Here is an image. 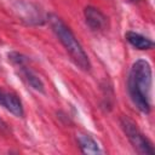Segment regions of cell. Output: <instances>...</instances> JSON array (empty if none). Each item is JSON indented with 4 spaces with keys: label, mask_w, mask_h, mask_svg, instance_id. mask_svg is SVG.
Wrapping results in <instances>:
<instances>
[{
    "label": "cell",
    "mask_w": 155,
    "mask_h": 155,
    "mask_svg": "<svg viewBox=\"0 0 155 155\" xmlns=\"http://www.w3.org/2000/svg\"><path fill=\"white\" fill-rule=\"evenodd\" d=\"M127 86L133 104L142 113L148 114L150 111L151 67L145 59H138L132 64Z\"/></svg>",
    "instance_id": "cell-1"
},
{
    "label": "cell",
    "mask_w": 155,
    "mask_h": 155,
    "mask_svg": "<svg viewBox=\"0 0 155 155\" xmlns=\"http://www.w3.org/2000/svg\"><path fill=\"white\" fill-rule=\"evenodd\" d=\"M50 24H51L53 33L56 34V36L58 38L61 44L64 46V48L67 50V52L69 53V56L71 57L74 63L76 65H79L82 70L88 71L91 68L90 59H88L86 52L84 51L82 46L80 45V42L78 41V39L75 38L73 31L70 30V28L56 15L50 16Z\"/></svg>",
    "instance_id": "cell-2"
},
{
    "label": "cell",
    "mask_w": 155,
    "mask_h": 155,
    "mask_svg": "<svg viewBox=\"0 0 155 155\" xmlns=\"http://www.w3.org/2000/svg\"><path fill=\"white\" fill-rule=\"evenodd\" d=\"M121 127L125 132V134L127 136L128 140L131 142V144L133 145V148L140 153V154H148V155H153L155 153L151 143L148 140V138L145 136H143V133L138 130L137 125L127 116H122L120 120Z\"/></svg>",
    "instance_id": "cell-3"
},
{
    "label": "cell",
    "mask_w": 155,
    "mask_h": 155,
    "mask_svg": "<svg viewBox=\"0 0 155 155\" xmlns=\"http://www.w3.org/2000/svg\"><path fill=\"white\" fill-rule=\"evenodd\" d=\"M0 105H2L4 108H6L10 113H12L17 117H22L24 115L22 102L13 93L5 92V91L0 90Z\"/></svg>",
    "instance_id": "cell-4"
},
{
    "label": "cell",
    "mask_w": 155,
    "mask_h": 155,
    "mask_svg": "<svg viewBox=\"0 0 155 155\" xmlns=\"http://www.w3.org/2000/svg\"><path fill=\"white\" fill-rule=\"evenodd\" d=\"M87 25L92 30H102L107 27V17L96 7L87 6L84 11Z\"/></svg>",
    "instance_id": "cell-5"
},
{
    "label": "cell",
    "mask_w": 155,
    "mask_h": 155,
    "mask_svg": "<svg viewBox=\"0 0 155 155\" xmlns=\"http://www.w3.org/2000/svg\"><path fill=\"white\" fill-rule=\"evenodd\" d=\"M125 38L133 47H136L138 50H149L154 45L150 39H148L138 33H134V31H127Z\"/></svg>",
    "instance_id": "cell-6"
},
{
    "label": "cell",
    "mask_w": 155,
    "mask_h": 155,
    "mask_svg": "<svg viewBox=\"0 0 155 155\" xmlns=\"http://www.w3.org/2000/svg\"><path fill=\"white\" fill-rule=\"evenodd\" d=\"M78 142L80 144V148L82 153L85 154H98L99 153V147L97 142L88 134H79L78 136Z\"/></svg>",
    "instance_id": "cell-7"
},
{
    "label": "cell",
    "mask_w": 155,
    "mask_h": 155,
    "mask_svg": "<svg viewBox=\"0 0 155 155\" xmlns=\"http://www.w3.org/2000/svg\"><path fill=\"white\" fill-rule=\"evenodd\" d=\"M21 68H22V74H23L24 79L27 80V82H28L35 91L44 93V92H45V90H44V84H42V81L39 79V76H38L36 74H34L30 69L25 68L24 65L21 67Z\"/></svg>",
    "instance_id": "cell-8"
},
{
    "label": "cell",
    "mask_w": 155,
    "mask_h": 155,
    "mask_svg": "<svg viewBox=\"0 0 155 155\" xmlns=\"http://www.w3.org/2000/svg\"><path fill=\"white\" fill-rule=\"evenodd\" d=\"M8 58H10V61H11L12 63H15V64H17V65H19V67H23L24 63L27 62V58H25L23 54L17 53V52H11V53H8Z\"/></svg>",
    "instance_id": "cell-9"
},
{
    "label": "cell",
    "mask_w": 155,
    "mask_h": 155,
    "mask_svg": "<svg viewBox=\"0 0 155 155\" xmlns=\"http://www.w3.org/2000/svg\"><path fill=\"white\" fill-rule=\"evenodd\" d=\"M0 132H8V127L1 117H0Z\"/></svg>",
    "instance_id": "cell-10"
},
{
    "label": "cell",
    "mask_w": 155,
    "mask_h": 155,
    "mask_svg": "<svg viewBox=\"0 0 155 155\" xmlns=\"http://www.w3.org/2000/svg\"><path fill=\"white\" fill-rule=\"evenodd\" d=\"M131 1H133V2H136V1H138V0H131Z\"/></svg>",
    "instance_id": "cell-11"
}]
</instances>
